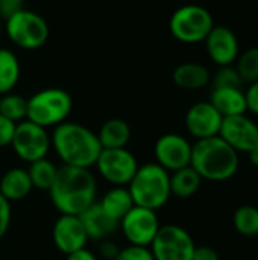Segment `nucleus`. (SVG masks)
<instances>
[{
	"mask_svg": "<svg viewBox=\"0 0 258 260\" xmlns=\"http://www.w3.org/2000/svg\"><path fill=\"white\" fill-rule=\"evenodd\" d=\"M50 201L61 215H82L96 203L97 183L90 169L61 166L49 189Z\"/></svg>",
	"mask_w": 258,
	"mask_h": 260,
	"instance_id": "f257e3e1",
	"label": "nucleus"
},
{
	"mask_svg": "<svg viewBox=\"0 0 258 260\" xmlns=\"http://www.w3.org/2000/svg\"><path fill=\"white\" fill-rule=\"evenodd\" d=\"M50 143L62 165L71 168L90 169L102 151L97 134L76 122H64L55 126Z\"/></svg>",
	"mask_w": 258,
	"mask_h": 260,
	"instance_id": "f03ea898",
	"label": "nucleus"
},
{
	"mask_svg": "<svg viewBox=\"0 0 258 260\" xmlns=\"http://www.w3.org/2000/svg\"><path fill=\"white\" fill-rule=\"evenodd\" d=\"M190 166L208 181H227L239 171V152L219 136L196 140L192 146Z\"/></svg>",
	"mask_w": 258,
	"mask_h": 260,
	"instance_id": "7ed1b4c3",
	"label": "nucleus"
},
{
	"mask_svg": "<svg viewBox=\"0 0 258 260\" xmlns=\"http://www.w3.org/2000/svg\"><path fill=\"white\" fill-rule=\"evenodd\" d=\"M128 190L135 206L157 212L172 197L170 174L155 161L146 163L138 166L134 178L128 184Z\"/></svg>",
	"mask_w": 258,
	"mask_h": 260,
	"instance_id": "20e7f679",
	"label": "nucleus"
},
{
	"mask_svg": "<svg viewBox=\"0 0 258 260\" xmlns=\"http://www.w3.org/2000/svg\"><path fill=\"white\" fill-rule=\"evenodd\" d=\"M73 108L71 96L62 88H44L27 99V120L43 126L55 128L67 122Z\"/></svg>",
	"mask_w": 258,
	"mask_h": 260,
	"instance_id": "39448f33",
	"label": "nucleus"
},
{
	"mask_svg": "<svg viewBox=\"0 0 258 260\" xmlns=\"http://www.w3.org/2000/svg\"><path fill=\"white\" fill-rule=\"evenodd\" d=\"M5 32L12 44L24 50H36L49 40V24L38 12L20 9L5 20Z\"/></svg>",
	"mask_w": 258,
	"mask_h": 260,
	"instance_id": "423d86ee",
	"label": "nucleus"
},
{
	"mask_svg": "<svg viewBox=\"0 0 258 260\" xmlns=\"http://www.w3.org/2000/svg\"><path fill=\"white\" fill-rule=\"evenodd\" d=\"M214 27L211 12L201 5H184L173 11L169 29L173 38L186 44L202 43Z\"/></svg>",
	"mask_w": 258,
	"mask_h": 260,
	"instance_id": "0eeeda50",
	"label": "nucleus"
},
{
	"mask_svg": "<svg viewBox=\"0 0 258 260\" xmlns=\"http://www.w3.org/2000/svg\"><path fill=\"white\" fill-rule=\"evenodd\" d=\"M11 146L20 160L30 165L33 161L46 158V155L49 154L52 148L50 134L46 128L26 119L15 125Z\"/></svg>",
	"mask_w": 258,
	"mask_h": 260,
	"instance_id": "6e6552de",
	"label": "nucleus"
},
{
	"mask_svg": "<svg viewBox=\"0 0 258 260\" xmlns=\"http://www.w3.org/2000/svg\"><path fill=\"white\" fill-rule=\"evenodd\" d=\"M149 248L155 260H192L196 245L187 230L169 224L160 227Z\"/></svg>",
	"mask_w": 258,
	"mask_h": 260,
	"instance_id": "1a4fd4ad",
	"label": "nucleus"
},
{
	"mask_svg": "<svg viewBox=\"0 0 258 260\" xmlns=\"http://www.w3.org/2000/svg\"><path fill=\"white\" fill-rule=\"evenodd\" d=\"M94 166L106 183L114 187H125L131 183L140 165L129 149L119 148L102 149Z\"/></svg>",
	"mask_w": 258,
	"mask_h": 260,
	"instance_id": "9d476101",
	"label": "nucleus"
},
{
	"mask_svg": "<svg viewBox=\"0 0 258 260\" xmlns=\"http://www.w3.org/2000/svg\"><path fill=\"white\" fill-rule=\"evenodd\" d=\"M119 227L131 245L151 247L161 225L155 210L134 206L122 218Z\"/></svg>",
	"mask_w": 258,
	"mask_h": 260,
	"instance_id": "9b49d317",
	"label": "nucleus"
},
{
	"mask_svg": "<svg viewBox=\"0 0 258 260\" xmlns=\"http://www.w3.org/2000/svg\"><path fill=\"white\" fill-rule=\"evenodd\" d=\"M192 146L193 145L181 134H164L158 137L154 146L155 163L169 174L187 168L192 161Z\"/></svg>",
	"mask_w": 258,
	"mask_h": 260,
	"instance_id": "f8f14e48",
	"label": "nucleus"
},
{
	"mask_svg": "<svg viewBox=\"0 0 258 260\" xmlns=\"http://www.w3.org/2000/svg\"><path fill=\"white\" fill-rule=\"evenodd\" d=\"M219 137L236 152L248 154L258 148V125L246 114L224 117Z\"/></svg>",
	"mask_w": 258,
	"mask_h": 260,
	"instance_id": "ddd939ff",
	"label": "nucleus"
},
{
	"mask_svg": "<svg viewBox=\"0 0 258 260\" xmlns=\"http://www.w3.org/2000/svg\"><path fill=\"white\" fill-rule=\"evenodd\" d=\"M52 239L58 251L65 256L87 248V242L90 241L81 218L73 215H61L55 221L52 229Z\"/></svg>",
	"mask_w": 258,
	"mask_h": 260,
	"instance_id": "4468645a",
	"label": "nucleus"
},
{
	"mask_svg": "<svg viewBox=\"0 0 258 260\" xmlns=\"http://www.w3.org/2000/svg\"><path fill=\"white\" fill-rule=\"evenodd\" d=\"M222 120V114L210 104V101L196 102L186 114V128L196 140L210 139L219 136Z\"/></svg>",
	"mask_w": 258,
	"mask_h": 260,
	"instance_id": "2eb2a0df",
	"label": "nucleus"
},
{
	"mask_svg": "<svg viewBox=\"0 0 258 260\" xmlns=\"http://www.w3.org/2000/svg\"><path fill=\"white\" fill-rule=\"evenodd\" d=\"M204 43L210 59L219 67L233 66L240 53L237 35L227 26L214 24V27L210 30Z\"/></svg>",
	"mask_w": 258,
	"mask_h": 260,
	"instance_id": "dca6fc26",
	"label": "nucleus"
},
{
	"mask_svg": "<svg viewBox=\"0 0 258 260\" xmlns=\"http://www.w3.org/2000/svg\"><path fill=\"white\" fill-rule=\"evenodd\" d=\"M79 218L87 232L88 239L99 242L109 239V236L114 235L120 225V222H117L103 212L99 203H94L91 207H88L82 215H79Z\"/></svg>",
	"mask_w": 258,
	"mask_h": 260,
	"instance_id": "f3484780",
	"label": "nucleus"
},
{
	"mask_svg": "<svg viewBox=\"0 0 258 260\" xmlns=\"http://www.w3.org/2000/svg\"><path fill=\"white\" fill-rule=\"evenodd\" d=\"M210 104L222 114V117H233L246 114L248 104L245 91L240 87H220L213 88Z\"/></svg>",
	"mask_w": 258,
	"mask_h": 260,
	"instance_id": "a211bd4d",
	"label": "nucleus"
},
{
	"mask_svg": "<svg viewBox=\"0 0 258 260\" xmlns=\"http://www.w3.org/2000/svg\"><path fill=\"white\" fill-rule=\"evenodd\" d=\"M33 186L29 177V172L23 168H12L6 171L0 178V195L5 197L9 203L24 200Z\"/></svg>",
	"mask_w": 258,
	"mask_h": 260,
	"instance_id": "6ab92c4d",
	"label": "nucleus"
},
{
	"mask_svg": "<svg viewBox=\"0 0 258 260\" xmlns=\"http://www.w3.org/2000/svg\"><path fill=\"white\" fill-rule=\"evenodd\" d=\"M173 82L184 90H199L210 84V70L199 62H182L172 73Z\"/></svg>",
	"mask_w": 258,
	"mask_h": 260,
	"instance_id": "aec40b11",
	"label": "nucleus"
},
{
	"mask_svg": "<svg viewBox=\"0 0 258 260\" xmlns=\"http://www.w3.org/2000/svg\"><path fill=\"white\" fill-rule=\"evenodd\" d=\"M97 139L102 149L126 148V145L131 140V128L128 122H125L123 119H109L100 126Z\"/></svg>",
	"mask_w": 258,
	"mask_h": 260,
	"instance_id": "412c9836",
	"label": "nucleus"
},
{
	"mask_svg": "<svg viewBox=\"0 0 258 260\" xmlns=\"http://www.w3.org/2000/svg\"><path fill=\"white\" fill-rule=\"evenodd\" d=\"M99 204L103 209V212L117 222H120L122 218L135 206L128 187H111L102 197Z\"/></svg>",
	"mask_w": 258,
	"mask_h": 260,
	"instance_id": "4be33fe9",
	"label": "nucleus"
},
{
	"mask_svg": "<svg viewBox=\"0 0 258 260\" xmlns=\"http://www.w3.org/2000/svg\"><path fill=\"white\" fill-rule=\"evenodd\" d=\"M201 184L202 178L192 166L170 172V192L178 198L193 197L199 190Z\"/></svg>",
	"mask_w": 258,
	"mask_h": 260,
	"instance_id": "5701e85b",
	"label": "nucleus"
},
{
	"mask_svg": "<svg viewBox=\"0 0 258 260\" xmlns=\"http://www.w3.org/2000/svg\"><path fill=\"white\" fill-rule=\"evenodd\" d=\"M20 62L17 55L5 47H0V96L11 93L20 79Z\"/></svg>",
	"mask_w": 258,
	"mask_h": 260,
	"instance_id": "b1692460",
	"label": "nucleus"
},
{
	"mask_svg": "<svg viewBox=\"0 0 258 260\" xmlns=\"http://www.w3.org/2000/svg\"><path fill=\"white\" fill-rule=\"evenodd\" d=\"M27 172H29L33 189L49 192V189L52 187V184L55 181L58 168L52 161H49L47 158H41L38 161L30 163Z\"/></svg>",
	"mask_w": 258,
	"mask_h": 260,
	"instance_id": "393cba45",
	"label": "nucleus"
},
{
	"mask_svg": "<svg viewBox=\"0 0 258 260\" xmlns=\"http://www.w3.org/2000/svg\"><path fill=\"white\" fill-rule=\"evenodd\" d=\"M0 114L14 123H20L27 117V99L17 93L0 96Z\"/></svg>",
	"mask_w": 258,
	"mask_h": 260,
	"instance_id": "a878e982",
	"label": "nucleus"
},
{
	"mask_svg": "<svg viewBox=\"0 0 258 260\" xmlns=\"http://www.w3.org/2000/svg\"><path fill=\"white\" fill-rule=\"evenodd\" d=\"M234 229L246 238L258 236V209L254 206H242L233 215Z\"/></svg>",
	"mask_w": 258,
	"mask_h": 260,
	"instance_id": "bb28decb",
	"label": "nucleus"
},
{
	"mask_svg": "<svg viewBox=\"0 0 258 260\" xmlns=\"http://www.w3.org/2000/svg\"><path fill=\"white\" fill-rule=\"evenodd\" d=\"M234 64L243 84L249 85L258 81V47H249L240 52Z\"/></svg>",
	"mask_w": 258,
	"mask_h": 260,
	"instance_id": "cd10ccee",
	"label": "nucleus"
},
{
	"mask_svg": "<svg viewBox=\"0 0 258 260\" xmlns=\"http://www.w3.org/2000/svg\"><path fill=\"white\" fill-rule=\"evenodd\" d=\"M211 82H213V88H220V87H240L242 88V84H243L234 66L219 67V70L211 78Z\"/></svg>",
	"mask_w": 258,
	"mask_h": 260,
	"instance_id": "c85d7f7f",
	"label": "nucleus"
},
{
	"mask_svg": "<svg viewBox=\"0 0 258 260\" xmlns=\"http://www.w3.org/2000/svg\"><path fill=\"white\" fill-rule=\"evenodd\" d=\"M114 260H155L154 254L149 247H140V245H128L120 248L117 257Z\"/></svg>",
	"mask_w": 258,
	"mask_h": 260,
	"instance_id": "c756f323",
	"label": "nucleus"
},
{
	"mask_svg": "<svg viewBox=\"0 0 258 260\" xmlns=\"http://www.w3.org/2000/svg\"><path fill=\"white\" fill-rule=\"evenodd\" d=\"M12 212H11V203L0 195V239L5 238V235L9 230Z\"/></svg>",
	"mask_w": 258,
	"mask_h": 260,
	"instance_id": "7c9ffc66",
	"label": "nucleus"
},
{
	"mask_svg": "<svg viewBox=\"0 0 258 260\" xmlns=\"http://www.w3.org/2000/svg\"><path fill=\"white\" fill-rule=\"evenodd\" d=\"M15 125L14 122L8 120L6 117H3L0 114V148L9 146L14 137V131H15Z\"/></svg>",
	"mask_w": 258,
	"mask_h": 260,
	"instance_id": "2f4dec72",
	"label": "nucleus"
},
{
	"mask_svg": "<svg viewBox=\"0 0 258 260\" xmlns=\"http://www.w3.org/2000/svg\"><path fill=\"white\" fill-rule=\"evenodd\" d=\"M24 3L26 0H0V18L6 20L12 14L26 8Z\"/></svg>",
	"mask_w": 258,
	"mask_h": 260,
	"instance_id": "473e14b6",
	"label": "nucleus"
},
{
	"mask_svg": "<svg viewBox=\"0 0 258 260\" xmlns=\"http://www.w3.org/2000/svg\"><path fill=\"white\" fill-rule=\"evenodd\" d=\"M120 251V247L113 242L111 239H105V241H100V247H99V254L100 257L105 260H114L117 257Z\"/></svg>",
	"mask_w": 258,
	"mask_h": 260,
	"instance_id": "72a5a7b5",
	"label": "nucleus"
},
{
	"mask_svg": "<svg viewBox=\"0 0 258 260\" xmlns=\"http://www.w3.org/2000/svg\"><path fill=\"white\" fill-rule=\"evenodd\" d=\"M245 96H246L248 111H251L252 114L258 116V81L248 85V88L245 91Z\"/></svg>",
	"mask_w": 258,
	"mask_h": 260,
	"instance_id": "f704fd0d",
	"label": "nucleus"
},
{
	"mask_svg": "<svg viewBox=\"0 0 258 260\" xmlns=\"http://www.w3.org/2000/svg\"><path fill=\"white\" fill-rule=\"evenodd\" d=\"M192 260H219V254L214 248H211L208 245H201V247L195 248Z\"/></svg>",
	"mask_w": 258,
	"mask_h": 260,
	"instance_id": "c9c22d12",
	"label": "nucleus"
},
{
	"mask_svg": "<svg viewBox=\"0 0 258 260\" xmlns=\"http://www.w3.org/2000/svg\"><path fill=\"white\" fill-rule=\"evenodd\" d=\"M65 260H97V257H96V254L91 253L90 250L82 248V250H79V251H75V253L68 254Z\"/></svg>",
	"mask_w": 258,
	"mask_h": 260,
	"instance_id": "e433bc0d",
	"label": "nucleus"
},
{
	"mask_svg": "<svg viewBox=\"0 0 258 260\" xmlns=\"http://www.w3.org/2000/svg\"><path fill=\"white\" fill-rule=\"evenodd\" d=\"M248 158H249V161H251L252 166L258 168V148L252 149L251 152H248Z\"/></svg>",
	"mask_w": 258,
	"mask_h": 260,
	"instance_id": "4c0bfd02",
	"label": "nucleus"
},
{
	"mask_svg": "<svg viewBox=\"0 0 258 260\" xmlns=\"http://www.w3.org/2000/svg\"><path fill=\"white\" fill-rule=\"evenodd\" d=\"M2 29H3V27H2V18H0V35H2Z\"/></svg>",
	"mask_w": 258,
	"mask_h": 260,
	"instance_id": "58836bf2",
	"label": "nucleus"
}]
</instances>
